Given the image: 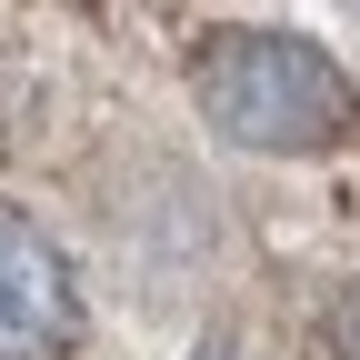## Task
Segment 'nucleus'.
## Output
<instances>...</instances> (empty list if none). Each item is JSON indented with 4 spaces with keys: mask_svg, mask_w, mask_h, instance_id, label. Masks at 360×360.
I'll return each mask as SVG.
<instances>
[{
    "mask_svg": "<svg viewBox=\"0 0 360 360\" xmlns=\"http://www.w3.org/2000/svg\"><path fill=\"white\" fill-rule=\"evenodd\" d=\"M200 110L220 141L240 150H340L360 130V90L330 51H310L300 30H210L200 40Z\"/></svg>",
    "mask_w": 360,
    "mask_h": 360,
    "instance_id": "obj_1",
    "label": "nucleus"
},
{
    "mask_svg": "<svg viewBox=\"0 0 360 360\" xmlns=\"http://www.w3.org/2000/svg\"><path fill=\"white\" fill-rule=\"evenodd\" d=\"M70 340H80L70 260L30 220H0V360H60Z\"/></svg>",
    "mask_w": 360,
    "mask_h": 360,
    "instance_id": "obj_2",
    "label": "nucleus"
},
{
    "mask_svg": "<svg viewBox=\"0 0 360 360\" xmlns=\"http://www.w3.org/2000/svg\"><path fill=\"white\" fill-rule=\"evenodd\" d=\"M330 330H340V360H360V281L340 290V310H330Z\"/></svg>",
    "mask_w": 360,
    "mask_h": 360,
    "instance_id": "obj_3",
    "label": "nucleus"
},
{
    "mask_svg": "<svg viewBox=\"0 0 360 360\" xmlns=\"http://www.w3.org/2000/svg\"><path fill=\"white\" fill-rule=\"evenodd\" d=\"M200 360H240V350H231V340H200Z\"/></svg>",
    "mask_w": 360,
    "mask_h": 360,
    "instance_id": "obj_4",
    "label": "nucleus"
}]
</instances>
